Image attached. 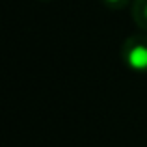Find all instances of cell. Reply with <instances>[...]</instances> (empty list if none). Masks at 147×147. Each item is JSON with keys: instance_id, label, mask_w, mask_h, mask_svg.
I'll use <instances>...</instances> for the list:
<instances>
[{"instance_id": "obj_1", "label": "cell", "mask_w": 147, "mask_h": 147, "mask_svg": "<svg viewBox=\"0 0 147 147\" xmlns=\"http://www.w3.org/2000/svg\"><path fill=\"white\" fill-rule=\"evenodd\" d=\"M121 60L130 71L147 73V34H134L123 41Z\"/></svg>"}, {"instance_id": "obj_2", "label": "cell", "mask_w": 147, "mask_h": 147, "mask_svg": "<svg viewBox=\"0 0 147 147\" xmlns=\"http://www.w3.org/2000/svg\"><path fill=\"white\" fill-rule=\"evenodd\" d=\"M130 15L138 28L147 34V0H134L130 4Z\"/></svg>"}, {"instance_id": "obj_3", "label": "cell", "mask_w": 147, "mask_h": 147, "mask_svg": "<svg viewBox=\"0 0 147 147\" xmlns=\"http://www.w3.org/2000/svg\"><path fill=\"white\" fill-rule=\"evenodd\" d=\"M102 4L110 9H123L130 4V0H102Z\"/></svg>"}, {"instance_id": "obj_4", "label": "cell", "mask_w": 147, "mask_h": 147, "mask_svg": "<svg viewBox=\"0 0 147 147\" xmlns=\"http://www.w3.org/2000/svg\"><path fill=\"white\" fill-rule=\"evenodd\" d=\"M39 2H50V0H39Z\"/></svg>"}]
</instances>
